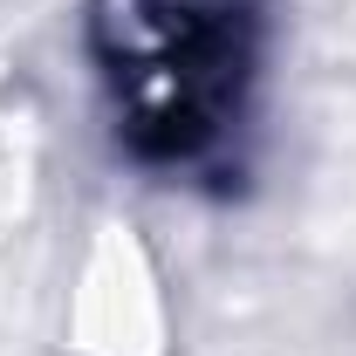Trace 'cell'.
Returning a JSON list of instances; mask_svg holds the SVG:
<instances>
[{
	"instance_id": "cell-1",
	"label": "cell",
	"mask_w": 356,
	"mask_h": 356,
	"mask_svg": "<svg viewBox=\"0 0 356 356\" xmlns=\"http://www.w3.org/2000/svg\"><path fill=\"white\" fill-rule=\"evenodd\" d=\"M96 42L151 151L192 158L226 131L247 76V0H96Z\"/></svg>"
}]
</instances>
